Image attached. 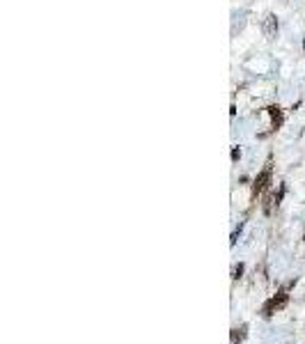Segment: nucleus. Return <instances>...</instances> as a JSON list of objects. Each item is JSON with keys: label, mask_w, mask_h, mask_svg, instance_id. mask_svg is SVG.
Segmentation results:
<instances>
[{"label": "nucleus", "mask_w": 305, "mask_h": 344, "mask_svg": "<svg viewBox=\"0 0 305 344\" xmlns=\"http://www.w3.org/2000/svg\"><path fill=\"white\" fill-rule=\"evenodd\" d=\"M287 289H289V287L280 289L275 296L269 298V301L264 303V308H262V314H264V319H271V317H273V312L282 310V308L287 305V301H289V294H287Z\"/></svg>", "instance_id": "1"}, {"label": "nucleus", "mask_w": 305, "mask_h": 344, "mask_svg": "<svg viewBox=\"0 0 305 344\" xmlns=\"http://www.w3.org/2000/svg\"><path fill=\"white\" fill-rule=\"evenodd\" d=\"M262 30H264L266 39H275V37H278V30H280L278 16H275V14H266L264 23H262Z\"/></svg>", "instance_id": "2"}, {"label": "nucleus", "mask_w": 305, "mask_h": 344, "mask_svg": "<svg viewBox=\"0 0 305 344\" xmlns=\"http://www.w3.org/2000/svg\"><path fill=\"white\" fill-rule=\"evenodd\" d=\"M269 181H271V161L266 163V168L257 174V179H255V184H252V195H257V193H262L269 186Z\"/></svg>", "instance_id": "3"}, {"label": "nucleus", "mask_w": 305, "mask_h": 344, "mask_svg": "<svg viewBox=\"0 0 305 344\" xmlns=\"http://www.w3.org/2000/svg\"><path fill=\"white\" fill-rule=\"evenodd\" d=\"M245 338H248V326H245V324L232 328V338H230V340H232V344H241Z\"/></svg>", "instance_id": "4"}, {"label": "nucleus", "mask_w": 305, "mask_h": 344, "mask_svg": "<svg viewBox=\"0 0 305 344\" xmlns=\"http://www.w3.org/2000/svg\"><path fill=\"white\" fill-rule=\"evenodd\" d=\"M243 271H245V266L239 262V264H237V266H234V269H232V278H234V280H239L241 275H243Z\"/></svg>", "instance_id": "5"}, {"label": "nucleus", "mask_w": 305, "mask_h": 344, "mask_svg": "<svg viewBox=\"0 0 305 344\" xmlns=\"http://www.w3.org/2000/svg\"><path fill=\"white\" fill-rule=\"evenodd\" d=\"M241 230H243V223H239V227L234 230L232 239H230V243H232V245H237V241H239V237H241Z\"/></svg>", "instance_id": "6"}, {"label": "nucleus", "mask_w": 305, "mask_h": 344, "mask_svg": "<svg viewBox=\"0 0 305 344\" xmlns=\"http://www.w3.org/2000/svg\"><path fill=\"white\" fill-rule=\"evenodd\" d=\"M241 159V152H239V149H237V147H234V149H232V161H234V163H237V161H239Z\"/></svg>", "instance_id": "7"}]
</instances>
